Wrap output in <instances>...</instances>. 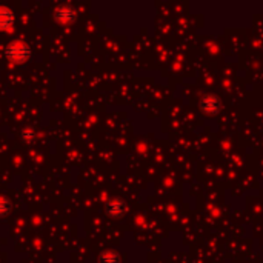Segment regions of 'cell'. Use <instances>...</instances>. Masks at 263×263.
Returning a JSON list of instances; mask_svg holds the SVG:
<instances>
[{"label":"cell","instance_id":"cell-2","mask_svg":"<svg viewBox=\"0 0 263 263\" xmlns=\"http://www.w3.org/2000/svg\"><path fill=\"white\" fill-rule=\"evenodd\" d=\"M13 24H14L13 11L5 6H0V29H8Z\"/></svg>","mask_w":263,"mask_h":263},{"label":"cell","instance_id":"cell-3","mask_svg":"<svg viewBox=\"0 0 263 263\" xmlns=\"http://www.w3.org/2000/svg\"><path fill=\"white\" fill-rule=\"evenodd\" d=\"M74 11H71L70 8H60L59 11H57V19L62 20V22H68V20H71L74 19Z\"/></svg>","mask_w":263,"mask_h":263},{"label":"cell","instance_id":"cell-1","mask_svg":"<svg viewBox=\"0 0 263 263\" xmlns=\"http://www.w3.org/2000/svg\"><path fill=\"white\" fill-rule=\"evenodd\" d=\"M6 57L14 63H24L29 57V50L25 43L22 42H14L11 43L6 50Z\"/></svg>","mask_w":263,"mask_h":263},{"label":"cell","instance_id":"cell-4","mask_svg":"<svg viewBox=\"0 0 263 263\" xmlns=\"http://www.w3.org/2000/svg\"><path fill=\"white\" fill-rule=\"evenodd\" d=\"M9 211V202L5 197H0V215Z\"/></svg>","mask_w":263,"mask_h":263}]
</instances>
